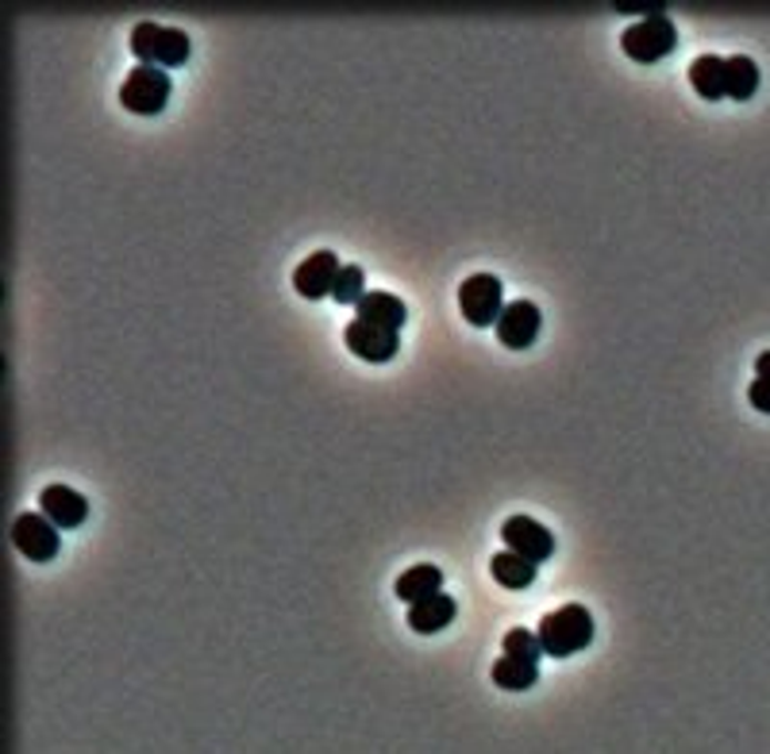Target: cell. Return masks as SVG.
<instances>
[{
  "label": "cell",
  "instance_id": "9",
  "mask_svg": "<svg viewBox=\"0 0 770 754\" xmlns=\"http://www.w3.org/2000/svg\"><path fill=\"white\" fill-rule=\"evenodd\" d=\"M336 278H339V258L331 255V250H312V255H308L305 262H297V270H294V286L305 301H324V297H331Z\"/></svg>",
  "mask_w": 770,
  "mask_h": 754
},
{
  "label": "cell",
  "instance_id": "5",
  "mask_svg": "<svg viewBox=\"0 0 770 754\" xmlns=\"http://www.w3.org/2000/svg\"><path fill=\"white\" fill-rule=\"evenodd\" d=\"M459 312L466 316V323L474 328H490L505 312V289L493 273H470L459 286Z\"/></svg>",
  "mask_w": 770,
  "mask_h": 754
},
{
  "label": "cell",
  "instance_id": "6",
  "mask_svg": "<svg viewBox=\"0 0 770 754\" xmlns=\"http://www.w3.org/2000/svg\"><path fill=\"white\" fill-rule=\"evenodd\" d=\"M12 543L23 558H31V562H51V558L59 555L62 539H59V528H54L43 513H20L12 520Z\"/></svg>",
  "mask_w": 770,
  "mask_h": 754
},
{
  "label": "cell",
  "instance_id": "18",
  "mask_svg": "<svg viewBox=\"0 0 770 754\" xmlns=\"http://www.w3.org/2000/svg\"><path fill=\"white\" fill-rule=\"evenodd\" d=\"M725 89L732 101H751L759 89V66L756 59H748V54H732V59L725 62Z\"/></svg>",
  "mask_w": 770,
  "mask_h": 754
},
{
  "label": "cell",
  "instance_id": "16",
  "mask_svg": "<svg viewBox=\"0 0 770 754\" xmlns=\"http://www.w3.org/2000/svg\"><path fill=\"white\" fill-rule=\"evenodd\" d=\"M725 62L720 54H701L697 62H690V85L697 96H705V101H720V96H728L725 89Z\"/></svg>",
  "mask_w": 770,
  "mask_h": 754
},
{
  "label": "cell",
  "instance_id": "19",
  "mask_svg": "<svg viewBox=\"0 0 770 754\" xmlns=\"http://www.w3.org/2000/svg\"><path fill=\"white\" fill-rule=\"evenodd\" d=\"M367 278H362V266H339V278H336V289H331V301L336 304H362V297H367Z\"/></svg>",
  "mask_w": 770,
  "mask_h": 754
},
{
  "label": "cell",
  "instance_id": "4",
  "mask_svg": "<svg viewBox=\"0 0 770 754\" xmlns=\"http://www.w3.org/2000/svg\"><path fill=\"white\" fill-rule=\"evenodd\" d=\"M170 89H174V81H170L166 70L135 66L132 74L124 78V85H120V104H124L127 112H135V116H154V112L166 109Z\"/></svg>",
  "mask_w": 770,
  "mask_h": 754
},
{
  "label": "cell",
  "instance_id": "2",
  "mask_svg": "<svg viewBox=\"0 0 770 754\" xmlns=\"http://www.w3.org/2000/svg\"><path fill=\"white\" fill-rule=\"evenodd\" d=\"M132 54L140 59V66L174 70L189 59V35H185L182 28H166V23L143 20L132 28Z\"/></svg>",
  "mask_w": 770,
  "mask_h": 754
},
{
  "label": "cell",
  "instance_id": "1",
  "mask_svg": "<svg viewBox=\"0 0 770 754\" xmlns=\"http://www.w3.org/2000/svg\"><path fill=\"white\" fill-rule=\"evenodd\" d=\"M543 654L551 659H566V654H578L582 647L594 643V616L582 605H563L555 612H547L536 628Z\"/></svg>",
  "mask_w": 770,
  "mask_h": 754
},
{
  "label": "cell",
  "instance_id": "13",
  "mask_svg": "<svg viewBox=\"0 0 770 754\" xmlns=\"http://www.w3.org/2000/svg\"><path fill=\"white\" fill-rule=\"evenodd\" d=\"M451 620H455V601H451L448 593H435V597H424V601L409 605V628L420 631V636H435V631H443Z\"/></svg>",
  "mask_w": 770,
  "mask_h": 754
},
{
  "label": "cell",
  "instance_id": "20",
  "mask_svg": "<svg viewBox=\"0 0 770 754\" xmlns=\"http://www.w3.org/2000/svg\"><path fill=\"white\" fill-rule=\"evenodd\" d=\"M505 654H516V659L540 662V654H543L540 636H536V631H528V628H513V631L505 636Z\"/></svg>",
  "mask_w": 770,
  "mask_h": 754
},
{
  "label": "cell",
  "instance_id": "3",
  "mask_svg": "<svg viewBox=\"0 0 770 754\" xmlns=\"http://www.w3.org/2000/svg\"><path fill=\"white\" fill-rule=\"evenodd\" d=\"M675 47H678V31H675V23L667 20L663 8H651L644 20L624 28V35H620V51L628 54L632 62H659V59H667Z\"/></svg>",
  "mask_w": 770,
  "mask_h": 754
},
{
  "label": "cell",
  "instance_id": "21",
  "mask_svg": "<svg viewBox=\"0 0 770 754\" xmlns=\"http://www.w3.org/2000/svg\"><path fill=\"white\" fill-rule=\"evenodd\" d=\"M748 401L756 404L759 412H770V378H756L748 385Z\"/></svg>",
  "mask_w": 770,
  "mask_h": 754
},
{
  "label": "cell",
  "instance_id": "7",
  "mask_svg": "<svg viewBox=\"0 0 770 754\" xmlns=\"http://www.w3.org/2000/svg\"><path fill=\"white\" fill-rule=\"evenodd\" d=\"M343 343L351 347L362 362H389L397 354V347H401V339H397L393 328H382V323H370L355 316L343 328Z\"/></svg>",
  "mask_w": 770,
  "mask_h": 754
},
{
  "label": "cell",
  "instance_id": "12",
  "mask_svg": "<svg viewBox=\"0 0 770 754\" xmlns=\"http://www.w3.org/2000/svg\"><path fill=\"white\" fill-rule=\"evenodd\" d=\"M440 586H443V570H440V566H432V562H417V566H409V570L397 574L393 593L401 597V601L417 605V601H424V597L443 593Z\"/></svg>",
  "mask_w": 770,
  "mask_h": 754
},
{
  "label": "cell",
  "instance_id": "15",
  "mask_svg": "<svg viewBox=\"0 0 770 754\" xmlns=\"http://www.w3.org/2000/svg\"><path fill=\"white\" fill-rule=\"evenodd\" d=\"M404 316H409L404 301H401V297H393V293H386V289H370V293L362 297V304H359V320L382 323V328H393V331H401Z\"/></svg>",
  "mask_w": 770,
  "mask_h": 754
},
{
  "label": "cell",
  "instance_id": "10",
  "mask_svg": "<svg viewBox=\"0 0 770 754\" xmlns=\"http://www.w3.org/2000/svg\"><path fill=\"white\" fill-rule=\"evenodd\" d=\"M540 323H543V316L532 301H509L493 328H497L501 347H509V351H524V347L536 343Z\"/></svg>",
  "mask_w": 770,
  "mask_h": 754
},
{
  "label": "cell",
  "instance_id": "22",
  "mask_svg": "<svg viewBox=\"0 0 770 754\" xmlns=\"http://www.w3.org/2000/svg\"><path fill=\"white\" fill-rule=\"evenodd\" d=\"M756 378H770V351L759 354V362H756Z\"/></svg>",
  "mask_w": 770,
  "mask_h": 754
},
{
  "label": "cell",
  "instance_id": "17",
  "mask_svg": "<svg viewBox=\"0 0 770 754\" xmlns=\"http://www.w3.org/2000/svg\"><path fill=\"white\" fill-rule=\"evenodd\" d=\"M490 678H493V685L509 689V693H516V689H532L540 678V662L516 659V654H501V659L493 662Z\"/></svg>",
  "mask_w": 770,
  "mask_h": 754
},
{
  "label": "cell",
  "instance_id": "8",
  "mask_svg": "<svg viewBox=\"0 0 770 754\" xmlns=\"http://www.w3.org/2000/svg\"><path fill=\"white\" fill-rule=\"evenodd\" d=\"M501 539H505V550H516V555L532 558L536 566L555 550V535L543 528L540 520H532V516H509L501 524Z\"/></svg>",
  "mask_w": 770,
  "mask_h": 754
},
{
  "label": "cell",
  "instance_id": "11",
  "mask_svg": "<svg viewBox=\"0 0 770 754\" xmlns=\"http://www.w3.org/2000/svg\"><path fill=\"white\" fill-rule=\"evenodd\" d=\"M39 513H43L54 528H78L89 516V500L81 497L78 489H70V485H47V489L39 493Z\"/></svg>",
  "mask_w": 770,
  "mask_h": 754
},
{
  "label": "cell",
  "instance_id": "14",
  "mask_svg": "<svg viewBox=\"0 0 770 754\" xmlns=\"http://www.w3.org/2000/svg\"><path fill=\"white\" fill-rule=\"evenodd\" d=\"M490 574H493V581L505 589H528L532 581H536V562L516 555V550H497V555L490 558Z\"/></svg>",
  "mask_w": 770,
  "mask_h": 754
}]
</instances>
